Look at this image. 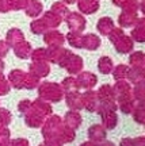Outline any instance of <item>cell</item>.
Returning a JSON list of instances; mask_svg holds the SVG:
<instances>
[{
  "instance_id": "83f0119b",
  "label": "cell",
  "mask_w": 145,
  "mask_h": 146,
  "mask_svg": "<svg viewBox=\"0 0 145 146\" xmlns=\"http://www.w3.org/2000/svg\"><path fill=\"white\" fill-rule=\"evenodd\" d=\"M126 70V66H124V65H119V66H117L114 70V77L117 78V80H119V78L124 76V72Z\"/></svg>"
},
{
  "instance_id": "7c38bea8",
  "label": "cell",
  "mask_w": 145,
  "mask_h": 146,
  "mask_svg": "<svg viewBox=\"0 0 145 146\" xmlns=\"http://www.w3.org/2000/svg\"><path fill=\"white\" fill-rule=\"evenodd\" d=\"M31 46L30 43L26 41H22L19 43H16L15 46H14V53H15L16 56L19 58H27L31 56Z\"/></svg>"
},
{
  "instance_id": "603a6c76",
  "label": "cell",
  "mask_w": 145,
  "mask_h": 146,
  "mask_svg": "<svg viewBox=\"0 0 145 146\" xmlns=\"http://www.w3.org/2000/svg\"><path fill=\"white\" fill-rule=\"evenodd\" d=\"M11 84L5 80V77L3 76V73L0 72V95H7L10 92Z\"/></svg>"
},
{
  "instance_id": "44dd1931",
  "label": "cell",
  "mask_w": 145,
  "mask_h": 146,
  "mask_svg": "<svg viewBox=\"0 0 145 146\" xmlns=\"http://www.w3.org/2000/svg\"><path fill=\"white\" fill-rule=\"evenodd\" d=\"M62 88L65 92H72V91H78V83H76V78L73 77H68L62 81Z\"/></svg>"
},
{
  "instance_id": "ba28073f",
  "label": "cell",
  "mask_w": 145,
  "mask_h": 146,
  "mask_svg": "<svg viewBox=\"0 0 145 146\" xmlns=\"http://www.w3.org/2000/svg\"><path fill=\"white\" fill-rule=\"evenodd\" d=\"M79 10L84 14H94L99 10V0H78Z\"/></svg>"
},
{
  "instance_id": "2e32d148",
  "label": "cell",
  "mask_w": 145,
  "mask_h": 146,
  "mask_svg": "<svg viewBox=\"0 0 145 146\" xmlns=\"http://www.w3.org/2000/svg\"><path fill=\"white\" fill-rule=\"evenodd\" d=\"M67 41L69 42V45L73 47H83V35H80V33L71 31L67 34Z\"/></svg>"
},
{
  "instance_id": "7a4b0ae2",
  "label": "cell",
  "mask_w": 145,
  "mask_h": 146,
  "mask_svg": "<svg viewBox=\"0 0 145 146\" xmlns=\"http://www.w3.org/2000/svg\"><path fill=\"white\" fill-rule=\"evenodd\" d=\"M38 94L41 98L46 100H50V102H60L62 99V95H64V91H62L61 85L54 83H43L39 85V89H38Z\"/></svg>"
},
{
  "instance_id": "5b68a950",
  "label": "cell",
  "mask_w": 145,
  "mask_h": 146,
  "mask_svg": "<svg viewBox=\"0 0 145 146\" xmlns=\"http://www.w3.org/2000/svg\"><path fill=\"white\" fill-rule=\"evenodd\" d=\"M50 72V68L47 65L46 60H38V61H33L30 65V73L35 77H45Z\"/></svg>"
},
{
  "instance_id": "cb8c5ba5",
  "label": "cell",
  "mask_w": 145,
  "mask_h": 146,
  "mask_svg": "<svg viewBox=\"0 0 145 146\" xmlns=\"http://www.w3.org/2000/svg\"><path fill=\"white\" fill-rule=\"evenodd\" d=\"M11 122V114L7 110H0V127H4Z\"/></svg>"
},
{
  "instance_id": "5bb4252c",
  "label": "cell",
  "mask_w": 145,
  "mask_h": 146,
  "mask_svg": "<svg viewBox=\"0 0 145 146\" xmlns=\"http://www.w3.org/2000/svg\"><path fill=\"white\" fill-rule=\"evenodd\" d=\"M26 10V14L31 18H37V16L41 15L42 12V4L41 1H38V0H29V3H27V7L25 8Z\"/></svg>"
},
{
  "instance_id": "9c48e42d",
  "label": "cell",
  "mask_w": 145,
  "mask_h": 146,
  "mask_svg": "<svg viewBox=\"0 0 145 146\" xmlns=\"http://www.w3.org/2000/svg\"><path fill=\"white\" fill-rule=\"evenodd\" d=\"M67 103L71 108H82L83 107V95H80L78 91H72L67 94Z\"/></svg>"
},
{
  "instance_id": "ffe728a7",
  "label": "cell",
  "mask_w": 145,
  "mask_h": 146,
  "mask_svg": "<svg viewBox=\"0 0 145 146\" xmlns=\"http://www.w3.org/2000/svg\"><path fill=\"white\" fill-rule=\"evenodd\" d=\"M52 11L53 12H56L58 15L61 16V18H67V15L69 14V10H68V7L64 3L61 1H58V3H54L52 5Z\"/></svg>"
},
{
  "instance_id": "484cf974",
  "label": "cell",
  "mask_w": 145,
  "mask_h": 146,
  "mask_svg": "<svg viewBox=\"0 0 145 146\" xmlns=\"http://www.w3.org/2000/svg\"><path fill=\"white\" fill-rule=\"evenodd\" d=\"M10 50V45L5 41H0V58H3Z\"/></svg>"
},
{
  "instance_id": "52a82bcc",
  "label": "cell",
  "mask_w": 145,
  "mask_h": 146,
  "mask_svg": "<svg viewBox=\"0 0 145 146\" xmlns=\"http://www.w3.org/2000/svg\"><path fill=\"white\" fill-rule=\"evenodd\" d=\"M43 39L49 46H62L64 42H65V36L62 35L60 31H56V30H50L47 31L43 36Z\"/></svg>"
},
{
  "instance_id": "6da1fadb",
  "label": "cell",
  "mask_w": 145,
  "mask_h": 146,
  "mask_svg": "<svg viewBox=\"0 0 145 146\" xmlns=\"http://www.w3.org/2000/svg\"><path fill=\"white\" fill-rule=\"evenodd\" d=\"M8 78H10V84L14 87V88H35L38 85V77L33 76V74H27L23 70H19V69H14L11 70V73L8 74Z\"/></svg>"
},
{
  "instance_id": "8fae6325",
  "label": "cell",
  "mask_w": 145,
  "mask_h": 146,
  "mask_svg": "<svg viewBox=\"0 0 145 146\" xmlns=\"http://www.w3.org/2000/svg\"><path fill=\"white\" fill-rule=\"evenodd\" d=\"M25 41V35L21 30L18 29H11L10 31L7 33V38H5V42L10 45V47H14L16 43Z\"/></svg>"
},
{
  "instance_id": "7402d4cb",
  "label": "cell",
  "mask_w": 145,
  "mask_h": 146,
  "mask_svg": "<svg viewBox=\"0 0 145 146\" xmlns=\"http://www.w3.org/2000/svg\"><path fill=\"white\" fill-rule=\"evenodd\" d=\"M98 135H100L102 138H104V131H103V129L100 127V126H98V125H95L94 127H91L90 129V137H91V139H94V141H100L99 139V137Z\"/></svg>"
},
{
  "instance_id": "3957f363",
  "label": "cell",
  "mask_w": 145,
  "mask_h": 146,
  "mask_svg": "<svg viewBox=\"0 0 145 146\" xmlns=\"http://www.w3.org/2000/svg\"><path fill=\"white\" fill-rule=\"evenodd\" d=\"M60 65L62 68H65L71 74H76V73H80L82 68H83V60L82 57H79L76 54H73L72 52L69 50H65L64 56H62L61 61H60Z\"/></svg>"
},
{
  "instance_id": "d6986e66",
  "label": "cell",
  "mask_w": 145,
  "mask_h": 146,
  "mask_svg": "<svg viewBox=\"0 0 145 146\" xmlns=\"http://www.w3.org/2000/svg\"><path fill=\"white\" fill-rule=\"evenodd\" d=\"M30 30L34 34H42V33H45L49 30V27L46 26V23L43 22V19H37V21L34 22H31V25H30Z\"/></svg>"
},
{
  "instance_id": "9a60e30c",
  "label": "cell",
  "mask_w": 145,
  "mask_h": 146,
  "mask_svg": "<svg viewBox=\"0 0 145 146\" xmlns=\"http://www.w3.org/2000/svg\"><path fill=\"white\" fill-rule=\"evenodd\" d=\"M96 29H98V31L102 35H109L110 33H111V30L114 29L113 21L110 18H102V19H99L98 25H96Z\"/></svg>"
},
{
  "instance_id": "f1b7e54d",
  "label": "cell",
  "mask_w": 145,
  "mask_h": 146,
  "mask_svg": "<svg viewBox=\"0 0 145 146\" xmlns=\"http://www.w3.org/2000/svg\"><path fill=\"white\" fill-rule=\"evenodd\" d=\"M10 10V1L8 0H0V12H8Z\"/></svg>"
},
{
  "instance_id": "277c9868",
  "label": "cell",
  "mask_w": 145,
  "mask_h": 146,
  "mask_svg": "<svg viewBox=\"0 0 145 146\" xmlns=\"http://www.w3.org/2000/svg\"><path fill=\"white\" fill-rule=\"evenodd\" d=\"M65 21L68 23V27L71 29V31H76V33H82L86 27V19L83 15H80L78 12H71L68 14Z\"/></svg>"
},
{
  "instance_id": "e0dca14e",
  "label": "cell",
  "mask_w": 145,
  "mask_h": 146,
  "mask_svg": "<svg viewBox=\"0 0 145 146\" xmlns=\"http://www.w3.org/2000/svg\"><path fill=\"white\" fill-rule=\"evenodd\" d=\"M98 69L100 73H103V74H107L113 70V61H111V58L109 57H102L99 60L98 62Z\"/></svg>"
},
{
  "instance_id": "4dcf8cb0",
  "label": "cell",
  "mask_w": 145,
  "mask_h": 146,
  "mask_svg": "<svg viewBox=\"0 0 145 146\" xmlns=\"http://www.w3.org/2000/svg\"><path fill=\"white\" fill-rule=\"evenodd\" d=\"M3 68H4V62L1 61V58H0V72L3 70Z\"/></svg>"
},
{
  "instance_id": "ac0fdd59",
  "label": "cell",
  "mask_w": 145,
  "mask_h": 146,
  "mask_svg": "<svg viewBox=\"0 0 145 146\" xmlns=\"http://www.w3.org/2000/svg\"><path fill=\"white\" fill-rule=\"evenodd\" d=\"M80 122H82V118H80V115L78 114V112H73V111H71V112H68L67 116H65V123H67L71 129H78L79 125H80Z\"/></svg>"
},
{
  "instance_id": "f546056e",
  "label": "cell",
  "mask_w": 145,
  "mask_h": 146,
  "mask_svg": "<svg viewBox=\"0 0 145 146\" xmlns=\"http://www.w3.org/2000/svg\"><path fill=\"white\" fill-rule=\"evenodd\" d=\"M65 3H68V4H73V3H76L78 0H64Z\"/></svg>"
},
{
  "instance_id": "30bf717a",
  "label": "cell",
  "mask_w": 145,
  "mask_h": 146,
  "mask_svg": "<svg viewBox=\"0 0 145 146\" xmlns=\"http://www.w3.org/2000/svg\"><path fill=\"white\" fill-rule=\"evenodd\" d=\"M98 94L94 92V91H88L83 95V103L86 104L87 110L90 111H95L98 110Z\"/></svg>"
},
{
  "instance_id": "d4e9b609",
  "label": "cell",
  "mask_w": 145,
  "mask_h": 146,
  "mask_svg": "<svg viewBox=\"0 0 145 146\" xmlns=\"http://www.w3.org/2000/svg\"><path fill=\"white\" fill-rule=\"evenodd\" d=\"M10 1V8L11 10H22L26 8L29 0H8Z\"/></svg>"
},
{
  "instance_id": "8992f818",
  "label": "cell",
  "mask_w": 145,
  "mask_h": 146,
  "mask_svg": "<svg viewBox=\"0 0 145 146\" xmlns=\"http://www.w3.org/2000/svg\"><path fill=\"white\" fill-rule=\"evenodd\" d=\"M79 88H92L94 85L96 84V76L91 72H83L79 74V77L76 78Z\"/></svg>"
},
{
  "instance_id": "4316f807",
  "label": "cell",
  "mask_w": 145,
  "mask_h": 146,
  "mask_svg": "<svg viewBox=\"0 0 145 146\" xmlns=\"http://www.w3.org/2000/svg\"><path fill=\"white\" fill-rule=\"evenodd\" d=\"M30 107H31V102H29V100H23V102L19 103V111L23 112V114H26L27 111L30 110Z\"/></svg>"
},
{
  "instance_id": "4fadbf2b",
  "label": "cell",
  "mask_w": 145,
  "mask_h": 146,
  "mask_svg": "<svg viewBox=\"0 0 145 146\" xmlns=\"http://www.w3.org/2000/svg\"><path fill=\"white\" fill-rule=\"evenodd\" d=\"M100 46V38L95 34H87L83 36V47L87 50H95Z\"/></svg>"
}]
</instances>
